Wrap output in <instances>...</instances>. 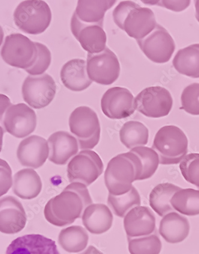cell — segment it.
<instances>
[{
	"instance_id": "2e32d148",
	"label": "cell",
	"mask_w": 199,
	"mask_h": 254,
	"mask_svg": "<svg viewBox=\"0 0 199 254\" xmlns=\"http://www.w3.org/2000/svg\"><path fill=\"white\" fill-rule=\"evenodd\" d=\"M26 215L18 199L11 196L0 199V232L13 235L25 228Z\"/></svg>"
},
{
	"instance_id": "52a82bcc",
	"label": "cell",
	"mask_w": 199,
	"mask_h": 254,
	"mask_svg": "<svg viewBox=\"0 0 199 254\" xmlns=\"http://www.w3.org/2000/svg\"><path fill=\"white\" fill-rule=\"evenodd\" d=\"M1 56L5 63L17 68H29L37 57L35 42L21 34H12L5 38Z\"/></svg>"
},
{
	"instance_id": "d590c367",
	"label": "cell",
	"mask_w": 199,
	"mask_h": 254,
	"mask_svg": "<svg viewBox=\"0 0 199 254\" xmlns=\"http://www.w3.org/2000/svg\"><path fill=\"white\" fill-rule=\"evenodd\" d=\"M37 49V57L33 65L26 69L32 76L44 74L51 64L52 55L48 48L44 44L35 42Z\"/></svg>"
},
{
	"instance_id": "8d00e7d4",
	"label": "cell",
	"mask_w": 199,
	"mask_h": 254,
	"mask_svg": "<svg viewBox=\"0 0 199 254\" xmlns=\"http://www.w3.org/2000/svg\"><path fill=\"white\" fill-rule=\"evenodd\" d=\"M12 184V171L10 165L0 159V197L8 192Z\"/></svg>"
},
{
	"instance_id": "603a6c76",
	"label": "cell",
	"mask_w": 199,
	"mask_h": 254,
	"mask_svg": "<svg viewBox=\"0 0 199 254\" xmlns=\"http://www.w3.org/2000/svg\"><path fill=\"white\" fill-rule=\"evenodd\" d=\"M190 225L189 220L176 212L163 217L159 224V233L169 244L180 243L188 237Z\"/></svg>"
},
{
	"instance_id": "7bdbcfd3",
	"label": "cell",
	"mask_w": 199,
	"mask_h": 254,
	"mask_svg": "<svg viewBox=\"0 0 199 254\" xmlns=\"http://www.w3.org/2000/svg\"><path fill=\"white\" fill-rule=\"evenodd\" d=\"M4 38V32L2 30L1 26H0V46H1V44L2 43V41H3Z\"/></svg>"
},
{
	"instance_id": "5b68a950",
	"label": "cell",
	"mask_w": 199,
	"mask_h": 254,
	"mask_svg": "<svg viewBox=\"0 0 199 254\" xmlns=\"http://www.w3.org/2000/svg\"><path fill=\"white\" fill-rule=\"evenodd\" d=\"M13 16L14 23L20 30L29 34L38 35L49 27L52 14L45 1L31 0L20 3Z\"/></svg>"
},
{
	"instance_id": "9c48e42d",
	"label": "cell",
	"mask_w": 199,
	"mask_h": 254,
	"mask_svg": "<svg viewBox=\"0 0 199 254\" xmlns=\"http://www.w3.org/2000/svg\"><path fill=\"white\" fill-rule=\"evenodd\" d=\"M135 108L144 116L159 118L167 116L171 112L173 99L166 88L150 87L141 91L134 100Z\"/></svg>"
},
{
	"instance_id": "6da1fadb",
	"label": "cell",
	"mask_w": 199,
	"mask_h": 254,
	"mask_svg": "<svg viewBox=\"0 0 199 254\" xmlns=\"http://www.w3.org/2000/svg\"><path fill=\"white\" fill-rule=\"evenodd\" d=\"M92 203L87 186L80 183H70L62 193L47 202L44 216L53 225H70L82 217L85 208Z\"/></svg>"
},
{
	"instance_id": "b9f144b4",
	"label": "cell",
	"mask_w": 199,
	"mask_h": 254,
	"mask_svg": "<svg viewBox=\"0 0 199 254\" xmlns=\"http://www.w3.org/2000/svg\"><path fill=\"white\" fill-rule=\"evenodd\" d=\"M195 7H196V17L198 21L199 22V1H195Z\"/></svg>"
},
{
	"instance_id": "9a60e30c",
	"label": "cell",
	"mask_w": 199,
	"mask_h": 254,
	"mask_svg": "<svg viewBox=\"0 0 199 254\" xmlns=\"http://www.w3.org/2000/svg\"><path fill=\"white\" fill-rule=\"evenodd\" d=\"M3 124L8 133L17 138L25 137L36 128V114L24 103L11 105L5 112Z\"/></svg>"
},
{
	"instance_id": "f546056e",
	"label": "cell",
	"mask_w": 199,
	"mask_h": 254,
	"mask_svg": "<svg viewBox=\"0 0 199 254\" xmlns=\"http://www.w3.org/2000/svg\"><path fill=\"white\" fill-rule=\"evenodd\" d=\"M172 207L187 216L199 215V190L181 189L177 191L171 200Z\"/></svg>"
},
{
	"instance_id": "d4e9b609",
	"label": "cell",
	"mask_w": 199,
	"mask_h": 254,
	"mask_svg": "<svg viewBox=\"0 0 199 254\" xmlns=\"http://www.w3.org/2000/svg\"><path fill=\"white\" fill-rule=\"evenodd\" d=\"M173 66L178 72L190 78H199V44L181 49L175 55Z\"/></svg>"
},
{
	"instance_id": "d6986e66",
	"label": "cell",
	"mask_w": 199,
	"mask_h": 254,
	"mask_svg": "<svg viewBox=\"0 0 199 254\" xmlns=\"http://www.w3.org/2000/svg\"><path fill=\"white\" fill-rule=\"evenodd\" d=\"M5 254H61L56 242L43 235H26L15 239Z\"/></svg>"
},
{
	"instance_id": "836d02e7",
	"label": "cell",
	"mask_w": 199,
	"mask_h": 254,
	"mask_svg": "<svg viewBox=\"0 0 199 254\" xmlns=\"http://www.w3.org/2000/svg\"><path fill=\"white\" fill-rule=\"evenodd\" d=\"M181 173L187 182L199 190V153H190L181 161Z\"/></svg>"
},
{
	"instance_id": "d6a6232c",
	"label": "cell",
	"mask_w": 199,
	"mask_h": 254,
	"mask_svg": "<svg viewBox=\"0 0 199 254\" xmlns=\"http://www.w3.org/2000/svg\"><path fill=\"white\" fill-rule=\"evenodd\" d=\"M138 156L141 162L142 171L139 180L150 178L156 173L159 164L158 155L152 148L140 146L131 150Z\"/></svg>"
},
{
	"instance_id": "4fadbf2b",
	"label": "cell",
	"mask_w": 199,
	"mask_h": 254,
	"mask_svg": "<svg viewBox=\"0 0 199 254\" xmlns=\"http://www.w3.org/2000/svg\"><path fill=\"white\" fill-rule=\"evenodd\" d=\"M134 97L126 88H110L103 94L101 107L103 114L113 120L124 119L134 113Z\"/></svg>"
},
{
	"instance_id": "8fae6325",
	"label": "cell",
	"mask_w": 199,
	"mask_h": 254,
	"mask_svg": "<svg viewBox=\"0 0 199 254\" xmlns=\"http://www.w3.org/2000/svg\"><path fill=\"white\" fill-rule=\"evenodd\" d=\"M56 82L51 76L44 73L38 76L29 75L22 85V95L25 102L37 109L49 105L54 99Z\"/></svg>"
},
{
	"instance_id": "7a4b0ae2",
	"label": "cell",
	"mask_w": 199,
	"mask_h": 254,
	"mask_svg": "<svg viewBox=\"0 0 199 254\" xmlns=\"http://www.w3.org/2000/svg\"><path fill=\"white\" fill-rule=\"evenodd\" d=\"M142 171L140 159L132 151L113 158L105 174V185L109 193L120 196L129 192L133 188V183L140 179Z\"/></svg>"
},
{
	"instance_id": "cb8c5ba5",
	"label": "cell",
	"mask_w": 199,
	"mask_h": 254,
	"mask_svg": "<svg viewBox=\"0 0 199 254\" xmlns=\"http://www.w3.org/2000/svg\"><path fill=\"white\" fill-rule=\"evenodd\" d=\"M42 182L33 169L20 170L14 176L13 191L23 199H32L39 195L42 190Z\"/></svg>"
},
{
	"instance_id": "ac0fdd59",
	"label": "cell",
	"mask_w": 199,
	"mask_h": 254,
	"mask_svg": "<svg viewBox=\"0 0 199 254\" xmlns=\"http://www.w3.org/2000/svg\"><path fill=\"white\" fill-rule=\"evenodd\" d=\"M124 226L127 238L150 235L156 233L155 215L147 206H136L125 216Z\"/></svg>"
},
{
	"instance_id": "8992f818",
	"label": "cell",
	"mask_w": 199,
	"mask_h": 254,
	"mask_svg": "<svg viewBox=\"0 0 199 254\" xmlns=\"http://www.w3.org/2000/svg\"><path fill=\"white\" fill-rule=\"evenodd\" d=\"M70 130L81 150L93 149L99 142L100 124L97 115L87 106L75 109L69 117Z\"/></svg>"
},
{
	"instance_id": "f35d334b",
	"label": "cell",
	"mask_w": 199,
	"mask_h": 254,
	"mask_svg": "<svg viewBox=\"0 0 199 254\" xmlns=\"http://www.w3.org/2000/svg\"><path fill=\"white\" fill-rule=\"evenodd\" d=\"M11 105L10 99L4 94H0V121L2 120L5 112Z\"/></svg>"
},
{
	"instance_id": "ab89813d",
	"label": "cell",
	"mask_w": 199,
	"mask_h": 254,
	"mask_svg": "<svg viewBox=\"0 0 199 254\" xmlns=\"http://www.w3.org/2000/svg\"><path fill=\"white\" fill-rule=\"evenodd\" d=\"M79 254H103L99 250H97L96 248L93 246L89 247L87 250L84 251V252Z\"/></svg>"
},
{
	"instance_id": "5bb4252c",
	"label": "cell",
	"mask_w": 199,
	"mask_h": 254,
	"mask_svg": "<svg viewBox=\"0 0 199 254\" xmlns=\"http://www.w3.org/2000/svg\"><path fill=\"white\" fill-rule=\"evenodd\" d=\"M70 28L73 36L89 54H97L106 48L107 37L103 24L82 22L74 13Z\"/></svg>"
},
{
	"instance_id": "f1b7e54d",
	"label": "cell",
	"mask_w": 199,
	"mask_h": 254,
	"mask_svg": "<svg viewBox=\"0 0 199 254\" xmlns=\"http://www.w3.org/2000/svg\"><path fill=\"white\" fill-rule=\"evenodd\" d=\"M120 137L121 143L127 149H133L147 144L149 132L143 124L138 121H130L122 127Z\"/></svg>"
},
{
	"instance_id": "1f68e13d",
	"label": "cell",
	"mask_w": 199,
	"mask_h": 254,
	"mask_svg": "<svg viewBox=\"0 0 199 254\" xmlns=\"http://www.w3.org/2000/svg\"><path fill=\"white\" fill-rule=\"evenodd\" d=\"M131 254H159L162 242L156 233L138 238H128Z\"/></svg>"
},
{
	"instance_id": "484cf974",
	"label": "cell",
	"mask_w": 199,
	"mask_h": 254,
	"mask_svg": "<svg viewBox=\"0 0 199 254\" xmlns=\"http://www.w3.org/2000/svg\"><path fill=\"white\" fill-rule=\"evenodd\" d=\"M117 1H78L75 13L81 22L103 24L105 13Z\"/></svg>"
},
{
	"instance_id": "e0dca14e",
	"label": "cell",
	"mask_w": 199,
	"mask_h": 254,
	"mask_svg": "<svg viewBox=\"0 0 199 254\" xmlns=\"http://www.w3.org/2000/svg\"><path fill=\"white\" fill-rule=\"evenodd\" d=\"M49 153L48 141L42 137L33 135L20 142L17 156L23 166L37 169L45 163Z\"/></svg>"
},
{
	"instance_id": "30bf717a",
	"label": "cell",
	"mask_w": 199,
	"mask_h": 254,
	"mask_svg": "<svg viewBox=\"0 0 199 254\" xmlns=\"http://www.w3.org/2000/svg\"><path fill=\"white\" fill-rule=\"evenodd\" d=\"M120 70L117 56L108 47L97 54L88 53L87 71L92 81L102 85L112 84L119 78Z\"/></svg>"
},
{
	"instance_id": "4316f807",
	"label": "cell",
	"mask_w": 199,
	"mask_h": 254,
	"mask_svg": "<svg viewBox=\"0 0 199 254\" xmlns=\"http://www.w3.org/2000/svg\"><path fill=\"white\" fill-rule=\"evenodd\" d=\"M181 188L169 183H161L157 185L151 190L149 196L150 205L160 217L174 212L171 200L172 196Z\"/></svg>"
},
{
	"instance_id": "4dcf8cb0",
	"label": "cell",
	"mask_w": 199,
	"mask_h": 254,
	"mask_svg": "<svg viewBox=\"0 0 199 254\" xmlns=\"http://www.w3.org/2000/svg\"><path fill=\"white\" fill-rule=\"evenodd\" d=\"M108 204L117 216L124 218L131 209L140 206L141 197L137 190L133 186L129 192L122 195L109 193Z\"/></svg>"
},
{
	"instance_id": "e575fe53",
	"label": "cell",
	"mask_w": 199,
	"mask_h": 254,
	"mask_svg": "<svg viewBox=\"0 0 199 254\" xmlns=\"http://www.w3.org/2000/svg\"><path fill=\"white\" fill-rule=\"evenodd\" d=\"M181 109L192 115H199V83L184 88L181 96Z\"/></svg>"
},
{
	"instance_id": "ffe728a7",
	"label": "cell",
	"mask_w": 199,
	"mask_h": 254,
	"mask_svg": "<svg viewBox=\"0 0 199 254\" xmlns=\"http://www.w3.org/2000/svg\"><path fill=\"white\" fill-rule=\"evenodd\" d=\"M49 160L56 165H63L79 150L76 138L69 132L57 131L50 135L48 140Z\"/></svg>"
},
{
	"instance_id": "74e56055",
	"label": "cell",
	"mask_w": 199,
	"mask_h": 254,
	"mask_svg": "<svg viewBox=\"0 0 199 254\" xmlns=\"http://www.w3.org/2000/svg\"><path fill=\"white\" fill-rule=\"evenodd\" d=\"M153 2L160 6L164 7L177 12L186 9L190 4V1H153Z\"/></svg>"
},
{
	"instance_id": "44dd1931",
	"label": "cell",
	"mask_w": 199,
	"mask_h": 254,
	"mask_svg": "<svg viewBox=\"0 0 199 254\" xmlns=\"http://www.w3.org/2000/svg\"><path fill=\"white\" fill-rule=\"evenodd\" d=\"M61 78L64 85L71 91L79 92L90 86L92 81L87 71V63L80 59H72L62 67Z\"/></svg>"
},
{
	"instance_id": "83f0119b",
	"label": "cell",
	"mask_w": 199,
	"mask_h": 254,
	"mask_svg": "<svg viewBox=\"0 0 199 254\" xmlns=\"http://www.w3.org/2000/svg\"><path fill=\"white\" fill-rule=\"evenodd\" d=\"M89 236L84 228L72 226L61 230L58 241L62 249L69 253H78L87 247Z\"/></svg>"
},
{
	"instance_id": "7402d4cb",
	"label": "cell",
	"mask_w": 199,
	"mask_h": 254,
	"mask_svg": "<svg viewBox=\"0 0 199 254\" xmlns=\"http://www.w3.org/2000/svg\"><path fill=\"white\" fill-rule=\"evenodd\" d=\"M82 220L89 232L101 235L111 228L114 216L108 206L102 203H92L85 208Z\"/></svg>"
},
{
	"instance_id": "ba28073f",
	"label": "cell",
	"mask_w": 199,
	"mask_h": 254,
	"mask_svg": "<svg viewBox=\"0 0 199 254\" xmlns=\"http://www.w3.org/2000/svg\"><path fill=\"white\" fill-rule=\"evenodd\" d=\"M104 169L102 159L91 150L80 152L71 159L67 168V175L70 183H80L90 186L99 178Z\"/></svg>"
},
{
	"instance_id": "60d3db41",
	"label": "cell",
	"mask_w": 199,
	"mask_h": 254,
	"mask_svg": "<svg viewBox=\"0 0 199 254\" xmlns=\"http://www.w3.org/2000/svg\"><path fill=\"white\" fill-rule=\"evenodd\" d=\"M4 130L0 126V152H1L2 147V139H3Z\"/></svg>"
},
{
	"instance_id": "7c38bea8",
	"label": "cell",
	"mask_w": 199,
	"mask_h": 254,
	"mask_svg": "<svg viewBox=\"0 0 199 254\" xmlns=\"http://www.w3.org/2000/svg\"><path fill=\"white\" fill-rule=\"evenodd\" d=\"M141 51L156 64H165L170 60L175 51L173 38L163 26L157 24L156 28L143 39L136 40Z\"/></svg>"
},
{
	"instance_id": "277c9868",
	"label": "cell",
	"mask_w": 199,
	"mask_h": 254,
	"mask_svg": "<svg viewBox=\"0 0 199 254\" xmlns=\"http://www.w3.org/2000/svg\"><path fill=\"white\" fill-rule=\"evenodd\" d=\"M188 145L186 135L180 128L166 126L157 131L152 149L159 156L160 164L174 165L180 163L186 157Z\"/></svg>"
},
{
	"instance_id": "3957f363",
	"label": "cell",
	"mask_w": 199,
	"mask_h": 254,
	"mask_svg": "<svg viewBox=\"0 0 199 254\" xmlns=\"http://www.w3.org/2000/svg\"><path fill=\"white\" fill-rule=\"evenodd\" d=\"M113 19L119 28L136 40L147 37L157 25L152 10L131 1L121 2L113 11Z\"/></svg>"
}]
</instances>
